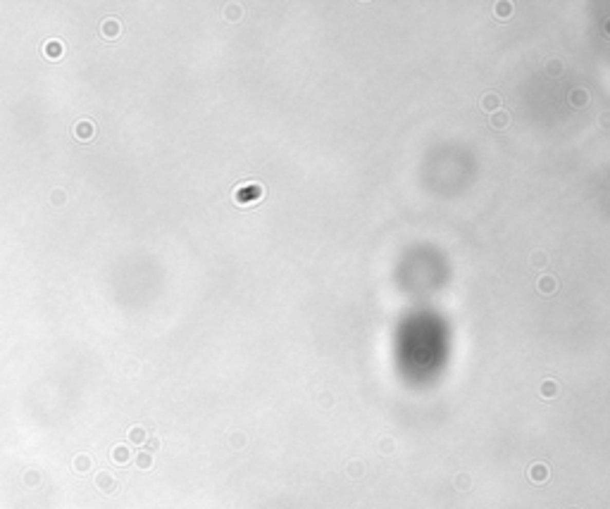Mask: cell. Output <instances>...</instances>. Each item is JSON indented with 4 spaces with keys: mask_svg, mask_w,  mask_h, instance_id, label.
I'll return each instance as SVG.
<instances>
[{
    "mask_svg": "<svg viewBox=\"0 0 610 509\" xmlns=\"http://www.w3.org/2000/svg\"><path fill=\"white\" fill-rule=\"evenodd\" d=\"M98 483H100V488L105 490V493H110V490L115 488V485H112V478L107 476V474H100V476H98Z\"/></svg>",
    "mask_w": 610,
    "mask_h": 509,
    "instance_id": "52a82bcc",
    "label": "cell"
},
{
    "mask_svg": "<svg viewBox=\"0 0 610 509\" xmlns=\"http://www.w3.org/2000/svg\"><path fill=\"white\" fill-rule=\"evenodd\" d=\"M129 438H132L134 443H141V440H143V428H141V426H134L132 431H129Z\"/></svg>",
    "mask_w": 610,
    "mask_h": 509,
    "instance_id": "9c48e42d",
    "label": "cell"
},
{
    "mask_svg": "<svg viewBox=\"0 0 610 509\" xmlns=\"http://www.w3.org/2000/svg\"><path fill=\"white\" fill-rule=\"evenodd\" d=\"M100 33H103L107 41H115L119 33H122V22H119L117 17H105V19L100 22Z\"/></svg>",
    "mask_w": 610,
    "mask_h": 509,
    "instance_id": "3957f363",
    "label": "cell"
},
{
    "mask_svg": "<svg viewBox=\"0 0 610 509\" xmlns=\"http://www.w3.org/2000/svg\"><path fill=\"white\" fill-rule=\"evenodd\" d=\"M65 198H67V195H65V190H62V188H55L53 193H50V203H53V205H65Z\"/></svg>",
    "mask_w": 610,
    "mask_h": 509,
    "instance_id": "8992f818",
    "label": "cell"
},
{
    "mask_svg": "<svg viewBox=\"0 0 610 509\" xmlns=\"http://www.w3.org/2000/svg\"><path fill=\"white\" fill-rule=\"evenodd\" d=\"M136 462H138V466H141V469H148V466L153 464V459H151V455H148V452H141V455L136 457Z\"/></svg>",
    "mask_w": 610,
    "mask_h": 509,
    "instance_id": "ba28073f",
    "label": "cell"
},
{
    "mask_svg": "<svg viewBox=\"0 0 610 509\" xmlns=\"http://www.w3.org/2000/svg\"><path fill=\"white\" fill-rule=\"evenodd\" d=\"M74 466H79V471H86V466H88V457H84V455L77 457L74 459Z\"/></svg>",
    "mask_w": 610,
    "mask_h": 509,
    "instance_id": "30bf717a",
    "label": "cell"
},
{
    "mask_svg": "<svg viewBox=\"0 0 610 509\" xmlns=\"http://www.w3.org/2000/svg\"><path fill=\"white\" fill-rule=\"evenodd\" d=\"M263 195V188L257 186V183H248V186H241V188H236V193H234V198H236L238 205H248V203H255L257 198Z\"/></svg>",
    "mask_w": 610,
    "mask_h": 509,
    "instance_id": "7a4b0ae2",
    "label": "cell"
},
{
    "mask_svg": "<svg viewBox=\"0 0 610 509\" xmlns=\"http://www.w3.org/2000/svg\"><path fill=\"white\" fill-rule=\"evenodd\" d=\"M112 459H117V462H126V459H129V452H126V447L117 445V447L112 450Z\"/></svg>",
    "mask_w": 610,
    "mask_h": 509,
    "instance_id": "5b68a950",
    "label": "cell"
},
{
    "mask_svg": "<svg viewBox=\"0 0 610 509\" xmlns=\"http://www.w3.org/2000/svg\"><path fill=\"white\" fill-rule=\"evenodd\" d=\"M41 50H43V55H46L48 60H60L62 55H65V43H62L60 38H48Z\"/></svg>",
    "mask_w": 610,
    "mask_h": 509,
    "instance_id": "277c9868",
    "label": "cell"
},
{
    "mask_svg": "<svg viewBox=\"0 0 610 509\" xmlns=\"http://www.w3.org/2000/svg\"><path fill=\"white\" fill-rule=\"evenodd\" d=\"M72 133H74V138H77V141H81V143H88V141H91V138L98 133V126L93 124L91 119H79V122L74 124Z\"/></svg>",
    "mask_w": 610,
    "mask_h": 509,
    "instance_id": "6da1fadb",
    "label": "cell"
}]
</instances>
